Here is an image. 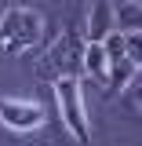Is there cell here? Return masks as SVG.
Listing matches in <instances>:
<instances>
[{
    "label": "cell",
    "mask_w": 142,
    "mask_h": 146,
    "mask_svg": "<svg viewBox=\"0 0 142 146\" xmlns=\"http://www.w3.org/2000/svg\"><path fill=\"white\" fill-rule=\"evenodd\" d=\"M84 36L66 29V33L55 40L48 51L40 55V62H36V70L40 77H48V80H80V73H84Z\"/></svg>",
    "instance_id": "cell-1"
},
{
    "label": "cell",
    "mask_w": 142,
    "mask_h": 146,
    "mask_svg": "<svg viewBox=\"0 0 142 146\" xmlns=\"http://www.w3.org/2000/svg\"><path fill=\"white\" fill-rule=\"evenodd\" d=\"M109 33H117L113 26V0H95L88 11V36L84 44H102Z\"/></svg>",
    "instance_id": "cell-5"
},
{
    "label": "cell",
    "mask_w": 142,
    "mask_h": 146,
    "mask_svg": "<svg viewBox=\"0 0 142 146\" xmlns=\"http://www.w3.org/2000/svg\"><path fill=\"white\" fill-rule=\"evenodd\" d=\"M44 36V15L33 7H7L0 15V51L7 55H22L33 44H40Z\"/></svg>",
    "instance_id": "cell-2"
},
{
    "label": "cell",
    "mask_w": 142,
    "mask_h": 146,
    "mask_svg": "<svg viewBox=\"0 0 142 146\" xmlns=\"http://www.w3.org/2000/svg\"><path fill=\"white\" fill-rule=\"evenodd\" d=\"M113 26H117V33H120V36H135V33L142 29V7L135 4V0L113 7Z\"/></svg>",
    "instance_id": "cell-6"
},
{
    "label": "cell",
    "mask_w": 142,
    "mask_h": 146,
    "mask_svg": "<svg viewBox=\"0 0 142 146\" xmlns=\"http://www.w3.org/2000/svg\"><path fill=\"white\" fill-rule=\"evenodd\" d=\"M55 102L62 113V124L69 128L77 143H91V128L84 117V102H80V80H55Z\"/></svg>",
    "instance_id": "cell-3"
},
{
    "label": "cell",
    "mask_w": 142,
    "mask_h": 146,
    "mask_svg": "<svg viewBox=\"0 0 142 146\" xmlns=\"http://www.w3.org/2000/svg\"><path fill=\"white\" fill-rule=\"evenodd\" d=\"M48 121L44 106H36L29 99H0V124L11 131H36Z\"/></svg>",
    "instance_id": "cell-4"
},
{
    "label": "cell",
    "mask_w": 142,
    "mask_h": 146,
    "mask_svg": "<svg viewBox=\"0 0 142 146\" xmlns=\"http://www.w3.org/2000/svg\"><path fill=\"white\" fill-rule=\"evenodd\" d=\"M84 73H91L98 84H106V51H102V44H84Z\"/></svg>",
    "instance_id": "cell-7"
}]
</instances>
